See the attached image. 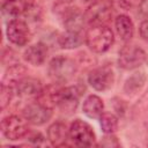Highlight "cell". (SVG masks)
I'll list each match as a JSON object with an SVG mask.
<instances>
[{"mask_svg": "<svg viewBox=\"0 0 148 148\" xmlns=\"http://www.w3.org/2000/svg\"><path fill=\"white\" fill-rule=\"evenodd\" d=\"M84 42L95 53L106 52L114 43V35L108 24H90L84 34Z\"/></svg>", "mask_w": 148, "mask_h": 148, "instance_id": "6da1fadb", "label": "cell"}, {"mask_svg": "<svg viewBox=\"0 0 148 148\" xmlns=\"http://www.w3.org/2000/svg\"><path fill=\"white\" fill-rule=\"evenodd\" d=\"M77 72L76 62L66 56H56L49 62L47 74L57 84H64L72 81Z\"/></svg>", "mask_w": 148, "mask_h": 148, "instance_id": "7a4b0ae2", "label": "cell"}, {"mask_svg": "<svg viewBox=\"0 0 148 148\" xmlns=\"http://www.w3.org/2000/svg\"><path fill=\"white\" fill-rule=\"evenodd\" d=\"M147 60V54L143 49L135 44H125L118 53V66L125 71L139 68Z\"/></svg>", "mask_w": 148, "mask_h": 148, "instance_id": "3957f363", "label": "cell"}, {"mask_svg": "<svg viewBox=\"0 0 148 148\" xmlns=\"http://www.w3.org/2000/svg\"><path fill=\"white\" fill-rule=\"evenodd\" d=\"M113 13L111 0H94L84 12L86 21L90 24H106Z\"/></svg>", "mask_w": 148, "mask_h": 148, "instance_id": "277c9868", "label": "cell"}, {"mask_svg": "<svg viewBox=\"0 0 148 148\" xmlns=\"http://www.w3.org/2000/svg\"><path fill=\"white\" fill-rule=\"evenodd\" d=\"M69 139L79 147H91L96 143L94 128L82 119H75L69 125Z\"/></svg>", "mask_w": 148, "mask_h": 148, "instance_id": "5b68a950", "label": "cell"}, {"mask_svg": "<svg viewBox=\"0 0 148 148\" xmlns=\"http://www.w3.org/2000/svg\"><path fill=\"white\" fill-rule=\"evenodd\" d=\"M28 121L24 117H20L16 114H10L5 117L1 120V132L7 140L17 141L27 136L29 133Z\"/></svg>", "mask_w": 148, "mask_h": 148, "instance_id": "8992f818", "label": "cell"}, {"mask_svg": "<svg viewBox=\"0 0 148 148\" xmlns=\"http://www.w3.org/2000/svg\"><path fill=\"white\" fill-rule=\"evenodd\" d=\"M82 94V89L79 86H69V87H60L57 91V106L65 113L75 112L79 99Z\"/></svg>", "mask_w": 148, "mask_h": 148, "instance_id": "52a82bcc", "label": "cell"}, {"mask_svg": "<svg viewBox=\"0 0 148 148\" xmlns=\"http://www.w3.org/2000/svg\"><path fill=\"white\" fill-rule=\"evenodd\" d=\"M6 37L15 46H24L31 39V31L27 22L20 18L12 20L6 27Z\"/></svg>", "mask_w": 148, "mask_h": 148, "instance_id": "ba28073f", "label": "cell"}, {"mask_svg": "<svg viewBox=\"0 0 148 148\" xmlns=\"http://www.w3.org/2000/svg\"><path fill=\"white\" fill-rule=\"evenodd\" d=\"M88 83L96 91H108L114 83V73L108 66H101L91 69L88 74Z\"/></svg>", "mask_w": 148, "mask_h": 148, "instance_id": "9c48e42d", "label": "cell"}, {"mask_svg": "<svg viewBox=\"0 0 148 148\" xmlns=\"http://www.w3.org/2000/svg\"><path fill=\"white\" fill-rule=\"evenodd\" d=\"M52 110L53 109L47 108L35 99L34 102L27 104L22 109V116L29 124L42 126L52 118V114H53Z\"/></svg>", "mask_w": 148, "mask_h": 148, "instance_id": "30bf717a", "label": "cell"}, {"mask_svg": "<svg viewBox=\"0 0 148 148\" xmlns=\"http://www.w3.org/2000/svg\"><path fill=\"white\" fill-rule=\"evenodd\" d=\"M47 140L53 147H65L68 145L69 139V127L62 121L52 123L46 131Z\"/></svg>", "mask_w": 148, "mask_h": 148, "instance_id": "8fae6325", "label": "cell"}, {"mask_svg": "<svg viewBox=\"0 0 148 148\" xmlns=\"http://www.w3.org/2000/svg\"><path fill=\"white\" fill-rule=\"evenodd\" d=\"M61 20L66 31L72 32H81L86 22L84 14L76 7L65 8V10L62 12Z\"/></svg>", "mask_w": 148, "mask_h": 148, "instance_id": "7c38bea8", "label": "cell"}, {"mask_svg": "<svg viewBox=\"0 0 148 148\" xmlns=\"http://www.w3.org/2000/svg\"><path fill=\"white\" fill-rule=\"evenodd\" d=\"M43 88L40 80L28 75L14 87L17 96L21 98H36L42 92Z\"/></svg>", "mask_w": 148, "mask_h": 148, "instance_id": "4fadbf2b", "label": "cell"}, {"mask_svg": "<svg viewBox=\"0 0 148 148\" xmlns=\"http://www.w3.org/2000/svg\"><path fill=\"white\" fill-rule=\"evenodd\" d=\"M47 46L42 43H35L28 46L23 52V59L32 66H42L47 58Z\"/></svg>", "mask_w": 148, "mask_h": 148, "instance_id": "5bb4252c", "label": "cell"}, {"mask_svg": "<svg viewBox=\"0 0 148 148\" xmlns=\"http://www.w3.org/2000/svg\"><path fill=\"white\" fill-rule=\"evenodd\" d=\"M82 111L90 119H99V117L104 112L103 99L95 94L88 95L83 101Z\"/></svg>", "mask_w": 148, "mask_h": 148, "instance_id": "9a60e30c", "label": "cell"}, {"mask_svg": "<svg viewBox=\"0 0 148 148\" xmlns=\"http://www.w3.org/2000/svg\"><path fill=\"white\" fill-rule=\"evenodd\" d=\"M147 81V75L145 72L142 71H139V72H134L132 75H130L125 83H124V87H123V91L125 95L127 96H134L136 94H139L145 83Z\"/></svg>", "mask_w": 148, "mask_h": 148, "instance_id": "2e32d148", "label": "cell"}, {"mask_svg": "<svg viewBox=\"0 0 148 148\" xmlns=\"http://www.w3.org/2000/svg\"><path fill=\"white\" fill-rule=\"evenodd\" d=\"M114 28L118 36L124 42H130L134 36L133 21L131 20L130 16L125 14H120L114 18Z\"/></svg>", "mask_w": 148, "mask_h": 148, "instance_id": "e0dca14e", "label": "cell"}, {"mask_svg": "<svg viewBox=\"0 0 148 148\" xmlns=\"http://www.w3.org/2000/svg\"><path fill=\"white\" fill-rule=\"evenodd\" d=\"M27 76V68L24 65L15 62V64H10L5 74H3V79L2 82L6 84H9L12 87H15L22 79H24Z\"/></svg>", "mask_w": 148, "mask_h": 148, "instance_id": "ac0fdd59", "label": "cell"}, {"mask_svg": "<svg viewBox=\"0 0 148 148\" xmlns=\"http://www.w3.org/2000/svg\"><path fill=\"white\" fill-rule=\"evenodd\" d=\"M27 6L21 0H6L1 6V14L3 18H7L8 22L15 18H18L20 15L24 14Z\"/></svg>", "mask_w": 148, "mask_h": 148, "instance_id": "d6986e66", "label": "cell"}, {"mask_svg": "<svg viewBox=\"0 0 148 148\" xmlns=\"http://www.w3.org/2000/svg\"><path fill=\"white\" fill-rule=\"evenodd\" d=\"M83 43V38L81 32H72V31H66L59 35L58 37V44L61 49L64 50H73Z\"/></svg>", "mask_w": 148, "mask_h": 148, "instance_id": "ffe728a7", "label": "cell"}, {"mask_svg": "<svg viewBox=\"0 0 148 148\" xmlns=\"http://www.w3.org/2000/svg\"><path fill=\"white\" fill-rule=\"evenodd\" d=\"M99 126L105 134H112L114 133L119 127V120L118 117L111 112H103L99 117Z\"/></svg>", "mask_w": 148, "mask_h": 148, "instance_id": "44dd1931", "label": "cell"}, {"mask_svg": "<svg viewBox=\"0 0 148 148\" xmlns=\"http://www.w3.org/2000/svg\"><path fill=\"white\" fill-rule=\"evenodd\" d=\"M14 91H15L14 87L1 82V86H0V109L2 111L10 104L13 96H14Z\"/></svg>", "mask_w": 148, "mask_h": 148, "instance_id": "7402d4cb", "label": "cell"}, {"mask_svg": "<svg viewBox=\"0 0 148 148\" xmlns=\"http://www.w3.org/2000/svg\"><path fill=\"white\" fill-rule=\"evenodd\" d=\"M146 110H148V90L141 96V98L134 105L133 112L134 113H140V112H143Z\"/></svg>", "mask_w": 148, "mask_h": 148, "instance_id": "603a6c76", "label": "cell"}, {"mask_svg": "<svg viewBox=\"0 0 148 148\" xmlns=\"http://www.w3.org/2000/svg\"><path fill=\"white\" fill-rule=\"evenodd\" d=\"M99 145L103 146V147H108V148H110V147H120V143H119L118 139L113 135V133L112 134H105V136L102 138V141H101Z\"/></svg>", "mask_w": 148, "mask_h": 148, "instance_id": "cb8c5ba5", "label": "cell"}, {"mask_svg": "<svg viewBox=\"0 0 148 148\" xmlns=\"http://www.w3.org/2000/svg\"><path fill=\"white\" fill-rule=\"evenodd\" d=\"M27 138H28V140L30 141V142H32V143H35V145H40V143H43V141H44V136L40 134V133H28L27 134Z\"/></svg>", "mask_w": 148, "mask_h": 148, "instance_id": "d4e9b609", "label": "cell"}, {"mask_svg": "<svg viewBox=\"0 0 148 148\" xmlns=\"http://www.w3.org/2000/svg\"><path fill=\"white\" fill-rule=\"evenodd\" d=\"M139 34L141 36V38L146 42H148V18L142 21L140 23V27H139Z\"/></svg>", "mask_w": 148, "mask_h": 148, "instance_id": "484cf974", "label": "cell"}, {"mask_svg": "<svg viewBox=\"0 0 148 148\" xmlns=\"http://www.w3.org/2000/svg\"><path fill=\"white\" fill-rule=\"evenodd\" d=\"M139 12L143 16L148 17V0H141L139 2Z\"/></svg>", "mask_w": 148, "mask_h": 148, "instance_id": "4316f807", "label": "cell"}, {"mask_svg": "<svg viewBox=\"0 0 148 148\" xmlns=\"http://www.w3.org/2000/svg\"><path fill=\"white\" fill-rule=\"evenodd\" d=\"M60 2H62V3H71V2H73V1H75V0H59Z\"/></svg>", "mask_w": 148, "mask_h": 148, "instance_id": "83f0119b", "label": "cell"}, {"mask_svg": "<svg viewBox=\"0 0 148 148\" xmlns=\"http://www.w3.org/2000/svg\"><path fill=\"white\" fill-rule=\"evenodd\" d=\"M146 130H147V134H148V123H147V128Z\"/></svg>", "mask_w": 148, "mask_h": 148, "instance_id": "f1b7e54d", "label": "cell"}]
</instances>
